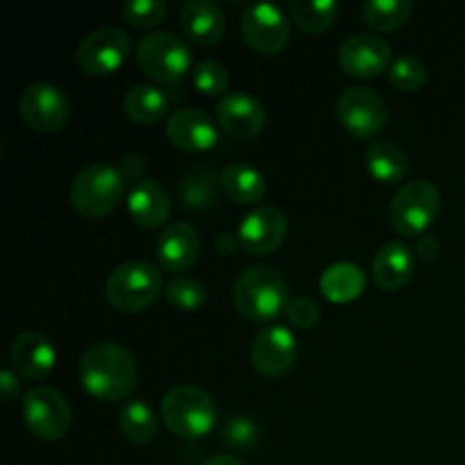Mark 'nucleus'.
<instances>
[{"label": "nucleus", "mask_w": 465, "mask_h": 465, "mask_svg": "<svg viewBox=\"0 0 465 465\" xmlns=\"http://www.w3.org/2000/svg\"><path fill=\"white\" fill-rule=\"evenodd\" d=\"M136 361L121 343H95L82 354L80 381L91 398L100 402H118L134 391Z\"/></svg>", "instance_id": "obj_1"}, {"label": "nucleus", "mask_w": 465, "mask_h": 465, "mask_svg": "<svg viewBox=\"0 0 465 465\" xmlns=\"http://www.w3.org/2000/svg\"><path fill=\"white\" fill-rule=\"evenodd\" d=\"M236 312L248 321H272L289 307V284L272 266H250L232 291Z\"/></svg>", "instance_id": "obj_2"}, {"label": "nucleus", "mask_w": 465, "mask_h": 465, "mask_svg": "<svg viewBox=\"0 0 465 465\" xmlns=\"http://www.w3.org/2000/svg\"><path fill=\"white\" fill-rule=\"evenodd\" d=\"M127 180L118 166L91 163L75 175L68 189L73 209L84 218H103L112 213L125 198Z\"/></svg>", "instance_id": "obj_3"}, {"label": "nucleus", "mask_w": 465, "mask_h": 465, "mask_svg": "<svg viewBox=\"0 0 465 465\" xmlns=\"http://www.w3.org/2000/svg\"><path fill=\"white\" fill-rule=\"evenodd\" d=\"M163 291L162 271L154 263L125 262L104 282V298L116 312L139 313L153 307Z\"/></svg>", "instance_id": "obj_4"}, {"label": "nucleus", "mask_w": 465, "mask_h": 465, "mask_svg": "<svg viewBox=\"0 0 465 465\" xmlns=\"http://www.w3.org/2000/svg\"><path fill=\"white\" fill-rule=\"evenodd\" d=\"M163 425L184 440H198L216 427V404L198 386H175L162 400Z\"/></svg>", "instance_id": "obj_5"}, {"label": "nucleus", "mask_w": 465, "mask_h": 465, "mask_svg": "<svg viewBox=\"0 0 465 465\" xmlns=\"http://www.w3.org/2000/svg\"><path fill=\"white\" fill-rule=\"evenodd\" d=\"M136 64L141 73L159 84L175 86L191 68V50L175 32H153L143 36L136 48Z\"/></svg>", "instance_id": "obj_6"}, {"label": "nucleus", "mask_w": 465, "mask_h": 465, "mask_svg": "<svg viewBox=\"0 0 465 465\" xmlns=\"http://www.w3.org/2000/svg\"><path fill=\"white\" fill-rule=\"evenodd\" d=\"M440 212V191L430 180L407 182L389 204V223L398 234L422 236Z\"/></svg>", "instance_id": "obj_7"}, {"label": "nucleus", "mask_w": 465, "mask_h": 465, "mask_svg": "<svg viewBox=\"0 0 465 465\" xmlns=\"http://www.w3.org/2000/svg\"><path fill=\"white\" fill-rule=\"evenodd\" d=\"M23 418L36 439L53 440L64 439L71 430L73 413L66 398L53 386H35L23 398Z\"/></svg>", "instance_id": "obj_8"}, {"label": "nucleus", "mask_w": 465, "mask_h": 465, "mask_svg": "<svg viewBox=\"0 0 465 465\" xmlns=\"http://www.w3.org/2000/svg\"><path fill=\"white\" fill-rule=\"evenodd\" d=\"M130 48L132 41L125 30L114 25L98 27L80 41L75 50V62L86 75H112L127 62Z\"/></svg>", "instance_id": "obj_9"}, {"label": "nucleus", "mask_w": 465, "mask_h": 465, "mask_svg": "<svg viewBox=\"0 0 465 465\" xmlns=\"http://www.w3.org/2000/svg\"><path fill=\"white\" fill-rule=\"evenodd\" d=\"M18 112L30 130L39 134H57L71 118V103L59 86L36 82L21 91Z\"/></svg>", "instance_id": "obj_10"}, {"label": "nucleus", "mask_w": 465, "mask_h": 465, "mask_svg": "<svg viewBox=\"0 0 465 465\" xmlns=\"http://www.w3.org/2000/svg\"><path fill=\"white\" fill-rule=\"evenodd\" d=\"M341 127L357 139H372L389 123V112L381 95L363 86H350L336 100Z\"/></svg>", "instance_id": "obj_11"}, {"label": "nucleus", "mask_w": 465, "mask_h": 465, "mask_svg": "<svg viewBox=\"0 0 465 465\" xmlns=\"http://www.w3.org/2000/svg\"><path fill=\"white\" fill-rule=\"evenodd\" d=\"M241 35L257 54L282 53L289 44V18L272 3H254L241 16Z\"/></svg>", "instance_id": "obj_12"}, {"label": "nucleus", "mask_w": 465, "mask_h": 465, "mask_svg": "<svg viewBox=\"0 0 465 465\" xmlns=\"http://www.w3.org/2000/svg\"><path fill=\"white\" fill-rule=\"evenodd\" d=\"M298 359V343L293 331L284 325H271L257 331L250 345L252 368L263 377H284Z\"/></svg>", "instance_id": "obj_13"}, {"label": "nucleus", "mask_w": 465, "mask_h": 465, "mask_svg": "<svg viewBox=\"0 0 465 465\" xmlns=\"http://www.w3.org/2000/svg\"><path fill=\"white\" fill-rule=\"evenodd\" d=\"M393 64V50L377 35H354L339 48V66L345 75L357 80H372Z\"/></svg>", "instance_id": "obj_14"}, {"label": "nucleus", "mask_w": 465, "mask_h": 465, "mask_svg": "<svg viewBox=\"0 0 465 465\" xmlns=\"http://www.w3.org/2000/svg\"><path fill=\"white\" fill-rule=\"evenodd\" d=\"M286 232H289V221L282 209L257 207L241 221L236 236L245 252L263 257L275 252L284 243Z\"/></svg>", "instance_id": "obj_15"}, {"label": "nucleus", "mask_w": 465, "mask_h": 465, "mask_svg": "<svg viewBox=\"0 0 465 465\" xmlns=\"http://www.w3.org/2000/svg\"><path fill=\"white\" fill-rule=\"evenodd\" d=\"M166 134L171 143L182 153H207L216 148L221 134L218 125L200 109H177L166 123Z\"/></svg>", "instance_id": "obj_16"}, {"label": "nucleus", "mask_w": 465, "mask_h": 465, "mask_svg": "<svg viewBox=\"0 0 465 465\" xmlns=\"http://www.w3.org/2000/svg\"><path fill=\"white\" fill-rule=\"evenodd\" d=\"M218 125L236 139H252L266 127V109L243 91L225 94L216 104Z\"/></svg>", "instance_id": "obj_17"}, {"label": "nucleus", "mask_w": 465, "mask_h": 465, "mask_svg": "<svg viewBox=\"0 0 465 465\" xmlns=\"http://www.w3.org/2000/svg\"><path fill=\"white\" fill-rule=\"evenodd\" d=\"M14 371L25 380H41L48 375L57 363V352L53 343L45 339L41 331L27 330L14 336L12 348H9Z\"/></svg>", "instance_id": "obj_18"}, {"label": "nucleus", "mask_w": 465, "mask_h": 465, "mask_svg": "<svg viewBox=\"0 0 465 465\" xmlns=\"http://www.w3.org/2000/svg\"><path fill=\"white\" fill-rule=\"evenodd\" d=\"M157 262L168 272H186L200 257V236L189 223L163 227L157 239Z\"/></svg>", "instance_id": "obj_19"}, {"label": "nucleus", "mask_w": 465, "mask_h": 465, "mask_svg": "<svg viewBox=\"0 0 465 465\" xmlns=\"http://www.w3.org/2000/svg\"><path fill=\"white\" fill-rule=\"evenodd\" d=\"M180 25L193 44L213 48L221 44L225 35V14L221 5L213 0H189L182 7Z\"/></svg>", "instance_id": "obj_20"}, {"label": "nucleus", "mask_w": 465, "mask_h": 465, "mask_svg": "<svg viewBox=\"0 0 465 465\" xmlns=\"http://www.w3.org/2000/svg\"><path fill=\"white\" fill-rule=\"evenodd\" d=\"M127 212L139 227L157 230L171 216V200H168L166 189L153 177L136 182L127 193Z\"/></svg>", "instance_id": "obj_21"}, {"label": "nucleus", "mask_w": 465, "mask_h": 465, "mask_svg": "<svg viewBox=\"0 0 465 465\" xmlns=\"http://www.w3.org/2000/svg\"><path fill=\"white\" fill-rule=\"evenodd\" d=\"M416 252L404 241H389L372 259V280L381 291H400L413 275Z\"/></svg>", "instance_id": "obj_22"}, {"label": "nucleus", "mask_w": 465, "mask_h": 465, "mask_svg": "<svg viewBox=\"0 0 465 465\" xmlns=\"http://www.w3.org/2000/svg\"><path fill=\"white\" fill-rule=\"evenodd\" d=\"M221 175L209 166H195L177 184V198L186 212H207L221 198Z\"/></svg>", "instance_id": "obj_23"}, {"label": "nucleus", "mask_w": 465, "mask_h": 465, "mask_svg": "<svg viewBox=\"0 0 465 465\" xmlns=\"http://www.w3.org/2000/svg\"><path fill=\"white\" fill-rule=\"evenodd\" d=\"M368 173L381 184H398L409 173V154L393 141H377L363 153Z\"/></svg>", "instance_id": "obj_24"}, {"label": "nucleus", "mask_w": 465, "mask_h": 465, "mask_svg": "<svg viewBox=\"0 0 465 465\" xmlns=\"http://www.w3.org/2000/svg\"><path fill=\"white\" fill-rule=\"evenodd\" d=\"M171 98L154 84H136L123 98V112L136 125H154L168 114Z\"/></svg>", "instance_id": "obj_25"}, {"label": "nucleus", "mask_w": 465, "mask_h": 465, "mask_svg": "<svg viewBox=\"0 0 465 465\" xmlns=\"http://www.w3.org/2000/svg\"><path fill=\"white\" fill-rule=\"evenodd\" d=\"M363 291H366V275L357 263H331L321 277V293L334 304L352 302Z\"/></svg>", "instance_id": "obj_26"}, {"label": "nucleus", "mask_w": 465, "mask_h": 465, "mask_svg": "<svg viewBox=\"0 0 465 465\" xmlns=\"http://www.w3.org/2000/svg\"><path fill=\"white\" fill-rule=\"evenodd\" d=\"M221 184L236 204H254L266 195V177L248 163H227L221 171Z\"/></svg>", "instance_id": "obj_27"}, {"label": "nucleus", "mask_w": 465, "mask_h": 465, "mask_svg": "<svg viewBox=\"0 0 465 465\" xmlns=\"http://www.w3.org/2000/svg\"><path fill=\"white\" fill-rule=\"evenodd\" d=\"M123 436L134 445H148L159 434V418L143 400H127L118 413Z\"/></svg>", "instance_id": "obj_28"}, {"label": "nucleus", "mask_w": 465, "mask_h": 465, "mask_svg": "<svg viewBox=\"0 0 465 465\" xmlns=\"http://www.w3.org/2000/svg\"><path fill=\"white\" fill-rule=\"evenodd\" d=\"M289 16L304 35H325L339 18L334 0H291Z\"/></svg>", "instance_id": "obj_29"}, {"label": "nucleus", "mask_w": 465, "mask_h": 465, "mask_svg": "<svg viewBox=\"0 0 465 465\" xmlns=\"http://www.w3.org/2000/svg\"><path fill=\"white\" fill-rule=\"evenodd\" d=\"M411 12V0H368L361 7V18L371 30L395 32L409 21Z\"/></svg>", "instance_id": "obj_30"}, {"label": "nucleus", "mask_w": 465, "mask_h": 465, "mask_svg": "<svg viewBox=\"0 0 465 465\" xmlns=\"http://www.w3.org/2000/svg\"><path fill=\"white\" fill-rule=\"evenodd\" d=\"M163 293H166L168 302L175 309H180V312H195V309L203 307L204 300H207V289H204L203 282L186 275L175 277V280L168 282Z\"/></svg>", "instance_id": "obj_31"}, {"label": "nucleus", "mask_w": 465, "mask_h": 465, "mask_svg": "<svg viewBox=\"0 0 465 465\" xmlns=\"http://www.w3.org/2000/svg\"><path fill=\"white\" fill-rule=\"evenodd\" d=\"M389 80L398 91L416 94V91H420L422 84L427 82V68L418 57L404 54V57L395 59V62L391 64Z\"/></svg>", "instance_id": "obj_32"}, {"label": "nucleus", "mask_w": 465, "mask_h": 465, "mask_svg": "<svg viewBox=\"0 0 465 465\" xmlns=\"http://www.w3.org/2000/svg\"><path fill=\"white\" fill-rule=\"evenodd\" d=\"M168 7L162 0H130L121 7L123 21L130 23L136 30H148L159 25L166 18Z\"/></svg>", "instance_id": "obj_33"}, {"label": "nucleus", "mask_w": 465, "mask_h": 465, "mask_svg": "<svg viewBox=\"0 0 465 465\" xmlns=\"http://www.w3.org/2000/svg\"><path fill=\"white\" fill-rule=\"evenodd\" d=\"M193 84L200 94L212 95V98L221 95L223 98L227 86H230V73H227V68L221 62L204 59V62H200L193 68Z\"/></svg>", "instance_id": "obj_34"}, {"label": "nucleus", "mask_w": 465, "mask_h": 465, "mask_svg": "<svg viewBox=\"0 0 465 465\" xmlns=\"http://www.w3.org/2000/svg\"><path fill=\"white\" fill-rule=\"evenodd\" d=\"M223 439L234 450H252L262 439V430L248 416H234L223 427Z\"/></svg>", "instance_id": "obj_35"}, {"label": "nucleus", "mask_w": 465, "mask_h": 465, "mask_svg": "<svg viewBox=\"0 0 465 465\" xmlns=\"http://www.w3.org/2000/svg\"><path fill=\"white\" fill-rule=\"evenodd\" d=\"M286 316H289L291 325L298 327V330H313L321 322L322 312L316 300L307 298V295H298V298H291L289 307H286Z\"/></svg>", "instance_id": "obj_36"}, {"label": "nucleus", "mask_w": 465, "mask_h": 465, "mask_svg": "<svg viewBox=\"0 0 465 465\" xmlns=\"http://www.w3.org/2000/svg\"><path fill=\"white\" fill-rule=\"evenodd\" d=\"M145 166H148L145 157H141V154H136V153H130L121 159V166H118V171L123 173V177L127 180V184L134 186L136 182L145 180L143 177Z\"/></svg>", "instance_id": "obj_37"}, {"label": "nucleus", "mask_w": 465, "mask_h": 465, "mask_svg": "<svg viewBox=\"0 0 465 465\" xmlns=\"http://www.w3.org/2000/svg\"><path fill=\"white\" fill-rule=\"evenodd\" d=\"M440 252V245L436 241V236L431 234H422L418 236V245H416V254L422 259V262H434Z\"/></svg>", "instance_id": "obj_38"}, {"label": "nucleus", "mask_w": 465, "mask_h": 465, "mask_svg": "<svg viewBox=\"0 0 465 465\" xmlns=\"http://www.w3.org/2000/svg\"><path fill=\"white\" fill-rule=\"evenodd\" d=\"M0 391H3V398L7 402L16 400L18 393H21V381H18V377L9 368L0 371Z\"/></svg>", "instance_id": "obj_39"}, {"label": "nucleus", "mask_w": 465, "mask_h": 465, "mask_svg": "<svg viewBox=\"0 0 465 465\" xmlns=\"http://www.w3.org/2000/svg\"><path fill=\"white\" fill-rule=\"evenodd\" d=\"M236 245H241L239 243V236H234V234H221L218 236V241H216V250L221 254H232L236 250Z\"/></svg>", "instance_id": "obj_40"}, {"label": "nucleus", "mask_w": 465, "mask_h": 465, "mask_svg": "<svg viewBox=\"0 0 465 465\" xmlns=\"http://www.w3.org/2000/svg\"><path fill=\"white\" fill-rule=\"evenodd\" d=\"M203 465H245L241 459L232 457V454H216V457H209Z\"/></svg>", "instance_id": "obj_41"}]
</instances>
